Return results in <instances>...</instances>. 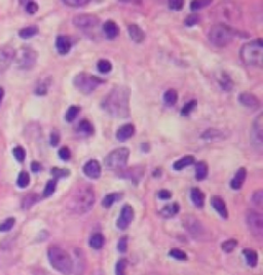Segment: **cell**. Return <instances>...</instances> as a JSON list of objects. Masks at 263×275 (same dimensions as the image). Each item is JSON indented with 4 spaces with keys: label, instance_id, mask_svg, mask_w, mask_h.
<instances>
[{
    "label": "cell",
    "instance_id": "cell-1",
    "mask_svg": "<svg viewBox=\"0 0 263 275\" xmlns=\"http://www.w3.org/2000/svg\"><path fill=\"white\" fill-rule=\"evenodd\" d=\"M131 90L127 85H115L101 102V108L113 118L130 116Z\"/></svg>",
    "mask_w": 263,
    "mask_h": 275
},
{
    "label": "cell",
    "instance_id": "cell-2",
    "mask_svg": "<svg viewBox=\"0 0 263 275\" xmlns=\"http://www.w3.org/2000/svg\"><path fill=\"white\" fill-rule=\"evenodd\" d=\"M95 201L94 188L90 184H80L70 195L69 208L74 213L82 215L93 209Z\"/></svg>",
    "mask_w": 263,
    "mask_h": 275
},
{
    "label": "cell",
    "instance_id": "cell-3",
    "mask_svg": "<svg viewBox=\"0 0 263 275\" xmlns=\"http://www.w3.org/2000/svg\"><path fill=\"white\" fill-rule=\"evenodd\" d=\"M242 61L248 66L261 67L263 63V41L261 38L245 43L240 51Z\"/></svg>",
    "mask_w": 263,
    "mask_h": 275
},
{
    "label": "cell",
    "instance_id": "cell-4",
    "mask_svg": "<svg viewBox=\"0 0 263 275\" xmlns=\"http://www.w3.org/2000/svg\"><path fill=\"white\" fill-rule=\"evenodd\" d=\"M48 258L54 269L64 275L71 274L73 270V262L70 255L65 250L53 245L48 251Z\"/></svg>",
    "mask_w": 263,
    "mask_h": 275
},
{
    "label": "cell",
    "instance_id": "cell-5",
    "mask_svg": "<svg viewBox=\"0 0 263 275\" xmlns=\"http://www.w3.org/2000/svg\"><path fill=\"white\" fill-rule=\"evenodd\" d=\"M238 32L226 24L219 23L211 27L209 32V40L213 46L217 48H224L236 37Z\"/></svg>",
    "mask_w": 263,
    "mask_h": 275
},
{
    "label": "cell",
    "instance_id": "cell-6",
    "mask_svg": "<svg viewBox=\"0 0 263 275\" xmlns=\"http://www.w3.org/2000/svg\"><path fill=\"white\" fill-rule=\"evenodd\" d=\"M105 82V79L86 73V72H80L73 79V84H74L75 89L82 95H91L101 84Z\"/></svg>",
    "mask_w": 263,
    "mask_h": 275
},
{
    "label": "cell",
    "instance_id": "cell-7",
    "mask_svg": "<svg viewBox=\"0 0 263 275\" xmlns=\"http://www.w3.org/2000/svg\"><path fill=\"white\" fill-rule=\"evenodd\" d=\"M130 157V149L127 147H119L112 150L104 159V165L108 169H124Z\"/></svg>",
    "mask_w": 263,
    "mask_h": 275
},
{
    "label": "cell",
    "instance_id": "cell-8",
    "mask_svg": "<svg viewBox=\"0 0 263 275\" xmlns=\"http://www.w3.org/2000/svg\"><path fill=\"white\" fill-rule=\"evenodd\" d=\"M38 59V54L35 50L24 47L14 54V62L20 70H31L35 67Z\"/></svg>",
    "mask_w": 263,
    "mask_h": 275
},
{
    "label": "cell",
    "instance_id": "cell-9",
    "mask_svg": "<svg viewBox=\"0 0 263 275\" xmlns=\"http://www.w3.org/2000/svg\"><path fill=\"white\" fill-rule=\"evenodd\" d=\"M183 225L187 232L195 239L201 240L206 237V228L203 227L202 223L198 219H197L195 216H185L183 219Z\"/></svg>",
    "mask_w": 263,
    "mask_h": 275
},
{
    "label": "cell",
    "instance_id": "cell-10",
    "mask_svg": "<svg viewBox=\"0 0 263 275\" xmlns=\"http://www.w3.org/2000/svg\"><path fill=\"white\" fill-rule=\"evenodd\" d=\"M246 222L251 233L258 238L263 236V216L261 213L250 210L247 212Z\"/></svg>",
    "mask_w": 263,
    "mask_h": 275
},
{
    "label": "cell",
    "instance_id": "cell-11",
    "mask_svg": "<svg viewBox=\"0 0 263 275\" xmlns=\"http://www.w3.org/2000/svg\"><path fill=\"white\" fill-rule=\"evenodd\" d=\"M251 145L256 152L261 153L263 149V117L259 114L255 118L251 129Z\"/></svg>",
    "mask_w": 263,
    "mask_h": 275
},
{
    "label": "cell",
    "instance_id": "cell-12",
    "mask_svg": "<svg viewBox=\"0 0 263 275\" xmlns=\"http://www.w3.org/2000/svg\"><path fill=\"white\" fill-rule=\"evenodd\" d=\"M100 24V18L94 13H80L73 18V25L79 29H92Z\"/></svg>",
    "mask_w": 263,
    "mask_h": 275
},
{
    "label": "cell",
    "instance_id": "cell-13",
    "mask_svg": "<svg viewBox=\"0 0 263 275\" xmlns=\"http://www.w3.org/2000/svg\"><path fill=\"white\" fill-rule=\"evenodd\" d=\"M134 217H135L134 209L129 205L124 206L118 219V223H116L119 229L126 230L130 226V224L133 222Z\"/></svg>",
    "mask_w": 263,
    "mask_h": 275
},
{
    "label": "cell",
    "instance_id": "cell-14",
    "mask_svg": "<svg viewBox=\"0 0 263 275\" xmlns=\"http://www.w3.org/2000/svg\"><path fill=\"white\" fill-rule=\"evenodd\" d=\"M230 136V133L225 129H217L209 128L200 135V139L206 142H221L227 139Z\"/></svg>",
    "mask_w": 263,
    "mask_h": 275
},
{
    "label": "cell",
    "instance_id": "cell-15",
    "mask_svg": "<svg viewBox=\"0 0 263 275\" xmlns=\"http://www.w3.org/2000/svg\"><path fill=\"white\" fill-rule=\"evenodd\" d=\"M14 50L9 46H4L0 48V73L4 72L14 59Z\"/></svg>",
    "mask_w": 263,
    "mask_h": 275
},
{
    "label": "cell",
    "instance_id": "cell-16",
    "mask_svg": "<svg viewBox=\"0 0 263 275\" xmlns=\"http://www.w3.org/2000/svg\"><path fill=\"white\" fill-rule=\"evenodd\" d=\"M239 103L248 108V109H251V110H257L260 107V101L259 99L252 93L249 92H243L239 95L238 98Z\"/></svg>",
    "mask_w": 263,
    "mask_h": 275
},
{
    "label": "cell",
    "instance_id": "cell-17",
    "mask_svg": "<svg viewBox=\"0 0 263 275\" xmlns=\"http://www.w3.org/2000/svg\"><path fill=\"white\" fill-rule=\"evenodd\" d=\"M82 170L86 177L94 180L99 179L102 172L101 165L99 164L98 161H96V159H91V161L86 162L82 167Z\"/></svg>",
    "mask_w": 263,
    "mask_h": 275
},
{
    "label": "cell",
    "instance_id": "cell-18",
    "mask_svg": "<svg viewBox=\"0 0 263 275\" xmlns=\"http://www.w3.org/2000/svg\"><path fill=\"white\" fill-rule=\"evenodd\" d=\"M120 176L122 178L131 180L132 182H134L135 184H137L138 182L141 181V179L144 176V169L142 166H134V167H130L128 169H126L125 171L121 172Z\"/></svg>",
    "mask_w": 263,
    "mask_h": 275
},
{
    "label": "cell",
    "instance_id": "cell-19",
    "mask_svg": "<svg viewBox=\"0 0 263 275\" xmlns=\"http://www.w3.org/2000/svg\"><path fill=\"white\" fill-rule=\"evenodd\" d=\"M136 133V128L133 123H126L122 125L116 132V139L119 142H126L133 137Z\"/></svg>",
    "mask_w": 263,
    "mask_h": 275
},
{
    "label": "cell",
    "instance_id": "cell-20",
    "mask_svg": "<svg viewBox=\"0 0 263 275\" xmlns=\"http://www.w3.org/2000/svg\"><path fill=\"white\" fill-rule=\"evenodd\" d=\"M211 206L213 207V209L220 215L221 218L223 219H227L228 218V211L225 205V201L221 196L218 195H214L211 197Z\"/></svg>",
    "mask_w": 263,
    "mask_h": 275
},
{
    "label": "cell",
    "instance_id": "cell-21",
    "mask_svg": "<svg viewBox=\"0 0 263 275\" xmlns=\"http://www.w3.org/2000/svg\"><path fill=\"white\" fill-rule=\"evenodd\" d=\"M56 49L57 52L59 53L60 55H64L69 54V52L71 51L72 48V41L68 36L65 35H60L56 38Z\"/></svg>",
    "mask_w": 263,
    "mask_h": 275
},
{
    "label": "cell",
    "instance_id": "cell-22",
    "mask_svg": "<svg viewBox=\"0 0 263 275\" xmlns=\"http://www.w3.org/2000/svg\"><path fill=\"white\" fill-rule=\"evenodd\" d=\"M128 33L130 35V38L136 43L143 42L146 37V34L143 31V29L136 24H131L128 26Z\"/></svg>",
    "mask_w": 263,
    "mask_h": 275
},
{
    "label": "cell",
    "instance_id": "cell-23",
    "mask_svg": "<svg viewBox=\"0 0 263 275\" xmlns=\"http://www.w3.org/2000/svg\"><path fill=\"white\" fill-rule=\"evenodd\" d=\"M103 31H104V34L105 36L112 40V39H115L116 37H118L120 35V27L119 25L116 24L114 21L112 20H108L104 23L103 25Z\"/></svg>",
    "mask_w": 263,
    "mask_h": 275
},
{
    "label": "cell",
    "instance_id": "cell-24",
    "mask_svg": "<svg viewBox=\"0 0 263 275\" xmlns=\"http://www.w3.org/2000/svg\"><path fill=\"white\" fill-rule=\"evenodd\" d=\"M217 81H218V84L219 86H220L221 90H223L224 92H230L232 91L233 89V85H235V83H233L232 79L230 78V76L226 73V72L224 71H221L220 73H219L217 76Z\"/></svg>",
    "mask_w": 263,
    "mask_h": 275
},
{
    "label": "cell",
    "instance_id": "cell-25",
    "mask_svg": "<svg viewBox=\"0 0 263 275\" xmlns=\"http://www.w3.org/2000/svg\"><path fill=\"white\" fill-rule=\"evenodd\" d=\"M246 178H247L246 168L245 167L239 168V170L236 172L235 177H233V179L230 182V187L233 190H240L246 181Z\"/></svg>",
    "mask_w": 263,
    "mask_h": 275
},
{
    "label": "cell",
    "instance_id": "cell-26",
    "mask_svg": "<svg viewBox=\"0 0 263 275\" xmlns=\"http://www.w3.org/2000/svg\"><path fill=\"white\" fill-rule=\"evenodd\" d=\"M77 131L81 136L90 137V136H93L95 134V127L89 119L83 118L78 122Z\"/></svg>",
    "mask_w": 263,
    "mask_h": 275
},
{
    "label": "cell",
    "instance_id": "cell-27",
    "mask_svg": "<svg viewBox=\"0 0 263 275\" xmlns=\"http://www.w3.org/2000/svg\"><path fill=\"white\" fill-rule=\"evenodd\" d=\"M180 211V206L177 204V202H173V204H169L166 207H164L162 210H160L159 214L163 218L166 219H170L172 217L176 216Z\"/></svg>",
    "mask_w": 263,
    "mask_h": 275
},
{
    "label": "cell",
    "instance_id": "cell-28",
    "mask_svg": "<svg viewBox=\"0 0 263 275\" xmlns=\"http://www.w3.org/2000/svg\"><path fill=\"white\" fill-rule=\"evenodd\" d=\"M191 198H192V201H193V204L198 208V209H201L203 208L204 206V194L203 192L199 189V188H193L192 191H191Z\"/></svg>",
    "mask_w": 263,
    "mask_h": 275
},
{
    "label": "cell",
    "instance_id": "cell-29",
    "mask_svg": "<svg viewBox=\"0 0 263 275\" xmlns=\"http://www.w3.org/2000/svg\"><path fill=\"white\" fill-rule=\"evenodd\" d=\"M209 172L208 164L206 162H197L196 165V179L197 181H203L207 178Z\"/></svg>",
    "mask_w": 263,
    "mask_h": 275
},
{
    "label": "cell",
    "instance_id": "cell-30",
    "mask_svg": "<svg viewBox=\"0 0 263 275\" xmlns=\"http://www.w3.org/2000/svg\"><path fill=\"white\" fill-rule=\"evenodd\" d=\"M178 92L174 89H170L164 94V103L168 107H172L178 102Z\"/></svg>",
    "mask_w": 263,
    "mask_h": 275
},
{
    "label": "cell",
    "instance_id": "cell-31",
    "mask_svg": "<svg viewBox=\"0 0 263 275\" xmlns=\"http://www.w3.org/2000/svg\"><path fill=\"white\" fill-rule=\"evenodd\" d=\"M196 158L193 155H186L184 157H182L179 161H177L176 163L174 164V169L176 170H182L184 169L186 166L192 165L193 164H195Z\"/></svg>",
    "mask_w": 263,
    "mask_h": 275
},
{
    "label": "cell",
    "instance_id": "cell-32",
    "mask_svg": "<svg viewBox=\"0 0 263 275\" xmlns=\"http://www.w3.org/2000/svg\"><path fill=\"white\" fill-rule=\"evenodd\" d=\"M243 254L246 258V261L250 267H256L258 264V254L252 249H245Z\"/></svg>",
    "mask_w": 263,
    "mask_h": 275
},
{
    "label": "cell",
    "instance_id": "cell-33",
    "mask_svg": "<svg viewBox=\"0 0 263 275\" xmlns=\"http://www.w3.org/2000/svg\"><path fill=\"white\" fill-rule=\"evenodd\" d=\"M38 32H39V29L37 26H28L21 29L19 31V36L23 39H29L37 35Z\"/></svg>",
    "mask_w": 263,
    "mask_h": 275
},
{
    "label": "cell",
    "instance_id": "cell-34",
    "mask_svg": "<svg viewBox=\"0 0 263 275\" xmlns=\"http://www.w3.org/2000/svg\"><path fill=\"white\" fill-rule=\"evenodd\" d=\"M105 243V237L102 235L101 233H95L91 236L90 238V247L95 249V250H99L101 248H103V245Z\"/></svg>",
    "mask_w": 263,
    "mask_h": 275
},
{
    "label": "cell",
    "instance_id": "cell-35",
    "mask_svg": "<svg viewBox=\"0 0 263 275\" xmlns=\"http://www.w3.org/2000/svg\"><path fill=\"white\" fill-rule=\"evenodd\" d=\"M50 85H51V79L46 78L43 80H40L35 89V94L38 96H46L49 92Z\"/></svg>",
    "mask_w": 263,
    "mask_h": 275
},
{
    "label": "cell",
    "instance_id": "cell-36",
    "mask_svg": "<svg viewBox=\"0 0 263 275\" xmlns=\"http://www.w3.org/2000/svg\"><path fill=\"white\" fill-rule=\"evenodd\" d=\"M81 108L79 106H76V105H73V106H70L65 114V119L67 122H72V121H74L75 118L78 116V114L80 112Z\"/></svg>",
    "mask_w": 263,
    "mask_h": 275
},
{
    "label": "cell",
    "instance_id": "cell-37",
    "mask_svg": "<svg viewBox=\"0 0 263 275\" xmlns=\"http://www.w3.org/2000/svg\"><path fill=\"white\" fill-rule=\"evenodd\" d=\"M97 68H98L100 73H102V74H108V73H110L111 70H112V64L108 60L102 59V60L98 61Z\"/></svg>",
    "mask_w": 263,
    "mask_h": 275
},
{
    "label": "cell",
    "instance_id": "cell-38",
    "mask_svg": "<svg viewBox=\"0 0 263 275\" xmlns=\"http://www.w3.org/2000/svg\"><path fill=\"white\" fill-rule=\"evenodd\" d=\"M37 201H38V196L36 194H28L23 198L22 208L24 210L30 209L31 207H33L36 204Z\"/></svg>",
    "mask_w": 263,
    "mask_h": 275
},
{
    "label": "cell",
    "instance_id": "cell-39",
    "mask_svg": "<svg viewBox=\"0 0 263 275\" xmlns=\"http://www.w3.org/2000/svg\"><path fill=\"white\" fill-rule=\"evenodd\" d=\"M200 14L197 12H193L191 14H188V16L185 18L184 20V24L186 27H194L197 24L200 23Z\"/></svg>",
    "mask_w": 263,
    "mask_h": 275
},
{
    "label": "cell",
    "instance_id": "cell-40",
    "mask_svg": "<svg viewBox=\"0 0 263 275\" xmlns=\"http://www.w3.org/2000/svg\"><path fill=\"white\" fill-rule=\"evenodd\" d=\"M120 199V195L118 193H111L106 195L103 200H102V206H103L105 209H109L113 206L114 202H116Z\"/></svg>",
    "mask_w": 263,
    "mask_h": 275
},
{
    "label": "cell",
    "instance_id": "cell-41",
    "mask_svg": "<svg viewBox=\"0 0 263 275\" xmlns=\"http://www.w3.org/2000/svg\"><path fill=\"white\" fill-rule=\"evenodd\" d=\"M52 175L55 177V180H60V179L68 178L70 176V170L67 168L54 167L52 169Z\"/></svg>",
    "mask_w": 263,
    "mask_h": 275
},
{
    "label": "cell",
    "instance_id": "cell-42",
    "mask_svg": "<svg viewBox=\"0 0 263 275\" xmlns=\"http://www.w3.org/2000/svg\"><path fill=\"white\" fill-rule=\"evenodd\" d=\"M211 3H212L211 0H200V1L196 0V1H192L191 9L193 12H197L198 10L209 6Z\"/></svg>",
    "mask_w": 263,
    "mask_h": 275
},
{
    "label": "cell",
    "instance_id": "cell-43",
    "mask_svg": "<svg viewBox=\"0 0 263 275\" xmlns=\"http://www.w3.org/2000/svg\"><path fill=\"white\" fill-rule=\"evenodd\" d=\"M29 183H30V176L26 170H22L19 176H18V180H17V184L20 188H26Z\"/></svg>",
    "mask_w": 263,
    "mask_h": 275
},
{
    "label": "cell",
    "instance_id": "cell-44",
    "mask_svg": "<svg viewBox=\"0 0 263 275\" xmlns=\"http://www.w3.org/2000/svg\"><path fill=\"white\" fill-rule=\"evenodd\" d=\"M56 189H57V180H50L45 187V190H43V196L45 197L52 196L55 193Z\"/></svg>",
    "mask_w": 263,
    "mask_h": 275
},
{
    "label": "cell",
    "instance_id": "cell-45",
    "mask_svg": "<svg viewBox=\"0 0 263 275\" xmlns=\"http://www.w3.org/2000/svg\"><path fill=\"white\" fill-rule=\"evenodd\" d=\"M197 105V102L196 100H192V101H189V102H187L181 110L182 116H188V115L195 110Z\"/></svg>",
    "mask_w": 263,
    "mask_h": 275
},
{
    "label": "cell",
    "instance_id": "cell-46",
    "mask_svg": "<svg viewBox=\"0 0 263 275\" xmlns=\"http://www.w3.org/2000/svg\"><path fill=\"white\" fill-rule=\"evenodd\" d=\"M13 157L17 159L19 163H23L26 158V150L22 146H16L12 149Z\"/></svg>",
    "mask_w": 263,
    "mask_h": 275
},
{
    "label": "cell",
    "instance_id": "cell-47",
    "mask_svg": "<svg viewBox=\"0 0 263 275\" xmlns=\"http://www.w3.org/2000/svg\"><path fill=\"white\" fill-rule=\"evenodd\" d=\"M14 223H16V220H14L12 217L7 218L5 221L0 224V232H8V231L12 229Z\"/></svg>",
    "mask_w": 263,
    "mask_h": 275
},
{
    "label": "cell",
    "instance_id": "cell-48",
    "mask_svg": "<svg viewBox=\"0 0 263 275\" xmlns=\"http://www.w3.org/2000/svg\"><path fill=\"white\" fill-rule=\"evenodd\" d=\"M169 255L172 258L178 260V261H185V260H187V255L180 249H172Z\"/></svg>",
    "mask_w": 263,
    "mask_h": 275
},
{
    "label": "cell",
    "instance_id": "cell-49",
    "mask_svg": "<svg viewBox=\"0 0 263 275\" xmlns=\"http://www.w3.org/2000/svg\"><path fill=\"white\" fill-rule=\"evenodd\" d=\"M63 3L71 7H82L90 3L89 0H64Z\"/></svg>",
    "mask_w": 263,
    "mask_h": 275
},
{
    "label": "cell",
    "instance_id": "cell-50",
    "mask_svg": "<svg viewBox=\"0 0 263 275\" xmlns=\"http://www.w3.org/2000/svg\"><path fill=\"white\" fill-rule=\"evenodd\" d=\"M237 244H238V241H237L236 239H228V240H225V241L221 244V249H222L225 253H230V252H232L233 250L236 249Z\"/></svg>",
    "mask_w": 263,
    "mask_h": 275
},
{
    "label": "cell",
    "instance_id": "cell-51",
    "mask_svg": "<svg viewBox=\"0 0 263 275\" xmlns=\"http://www.w3.org/2000/svg\"><path fill=\"white\" fill-rule=\"evenodd\" d=\"M252 204L256 207V208H261L262 204H263V191L262 190H258L256 192L253 193L252 195Z\"/></svg>",
    "mask_w": 263,
    "mask_h": 275
},
{
    "label": "cell",
    "instance_id": "cell-52",
    "mask_svg": "<svg viewBox=\"0 0 263 275\" xmlns=\"http://www.w3.org/2000/svg\"><path fill=\"white\" fill-rule=\"evenodd\" d=\"M184 7V1L183 0H171L169 1V8L171 10L175 11H180Z\"/></svg>",
    "mask_w": 263,
    "mask_h": 275
},
{
    "label": "cell",
    "instance_id": "cell-53",
    "mask_svg": "<svg viewBox=\"0 0 263 275\" xmlns=\"http://www.w3.org/2000/svg\"><path fill=\"white\" fill-rule=\"evenodd\" d=\"M126 268H127V261L124 259L120 260L115 266V274L116 275H125L126 274Z\"/></svg>",
    "mask_w": 263,
    "mask_h": 275
},
{
    "label": "cell",
    "instance_id": "cell-54",
    "mask_svg": "<svg viewBox=\"0 0 263 275\" xmlns=\"http://www.w3.org/2000/svg\"><path fill=\"white\" fill-rule=\"evenodd\" d=\"M61 141V136H60V133L58 132V131H53L51 133V136H50V143L53 147H57L58 145H59Z\"/></svg>",
    "mask_w": 263,
    "mask_h": 275
},
{
    "label": "cell",
    "instance_id": "cell-55",
    "mask_svg": "<svg viewBox=\"0 0 263 275\" xmlns=\"http://www.w3.org/2000/svg\"><path fill=\"white\" fill-rule=\"evenodd\" d=\"M58 154H59V157L62 159V161H65V162L69 161V159L71 158V151L67 146L61 147L59 152H58Z\"/></svg>",
    "mask_w": 263,
    "mask_h": 275
},
{
    "label": "cell",
    "instance_id": "cell-56",
    "mask_svg": "<svg viewBox=\"0 0 263 275\" xmlns=\"http://www.w3.org/2000/svg\"><path fill=\"white\" fill-rule=\"evenodd\" d=\"M38 10V4L35 1H28L26 4V11L30 14L36 13Z\"/></svg>",
    "mask_w": 263,
    "mask_h": 275
},
{
    "label": "cell",
    "instance_id": "cell-57",
    "mask_svg": "<svg viewBox=\"0 0 263 275\" xmlns=\"http://www.w3.org/2000/svg\"><path fill=\"white\" fill-rule=\"evenodd\" d=\"M128 250V237L123 236L119 241V251L121 253H126Z\"/></svg>",
    "mask_w": 263,
    "mask_h": 275
},
{
    "label": "cell",
    "instance_id": "cell-58",
    "mask_svg": "<svg viewBox=\"0 0 263 275\" xmlns=\"http://www.w3.org/2000/svg\"><path fill=\"white\" fill-rule=\"evenodd\" d=\"M157 196L159 199H162V200H168L172 197V193L169 191V190H160L158 193H157Z\"/></svg>",
    "mask_w": 263,
    "mask_h": 275
},
{
    "label": "cell",
    "instance_id": "cell-59",
    "mask_svg": "<svg viewBox=\"0 0 263 275\" xmlns=\"http://www.w3.org/2000/svg\"><path fill=\"white\" fill-rule=\"evenodd\" d=\"M31 169L34 172H38L41 169V165L39 163H37V162H33L31 164Z\"/></svg>",
    "mask_w": 263,
    "mask_h": 275
},
{
    "label": "cell",
    "instance_id": "cell-60",
    "mask_svg": "<svg viewBox=\"0 0 263 275\" xmlns=\"http://www.w3.org/2000/svg\"><path fill=\"white\" fill-rule=\"evenodd\" d=\"M141 149H142L143 152L147 153V152L149 151V144H147V143H143V144L141 145Z\"/></svg>",
    "mask_w": 263,
    "mask_h": 275
},
{
    "label": "cell",
    "instance_id": "cell-61",
    "mask_svg": "<svg viewBox=\"0 0 263 275\" xmlns=\"http://www.w3.org/2000/svg\"><path fill=\"white\" fill-rule=\"evenodd\" d=\"M3 97H4V90L1 88V86H0V104H1V102H2Z\"/></svg>",
    "mask_w": 263,
    "mask_h": 275
},
{
    "label": "cell",
    "instance_id": "cell-62",
    "mask_svg": "<svg viewBox=\"0 0 263 275\" xmlns=\"http://www.w3.org/2000/svg\"><path fill=\"white\" fill-rule=\"evenodd\" d=\"M160 173H162V170H160V168H156V169L153 171V176H154V177H159V176H160Z\"/></svg>",
    "mask_w": 263,
    "mask_h": 275
}]
</instances>
